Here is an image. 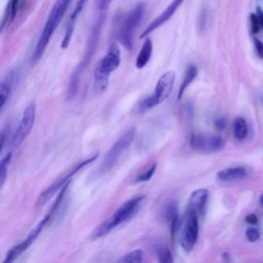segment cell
<instances>
[{"mask_svg": "<svg viewBox=\"0 0 263 263\" xmlns=\"http://www.w3.org/2000/svg\"><path fill=\"white\" fill-rule=\"evenodd\" d=\"M145 196H136L126 200L123 204L118 208L111 217L102 222L91 233V238L97 239L108 234L112 229L116 228L118 225L126 222L133 218L137 212L140 210Z\"/></svg>", "mask_w": 263, "mask_h": 263, "instance_id": "obj_1", "label": "cell"}, {"mask_svg": "<svg viewBox=\"0 0 263 263\" xmlns=\"http://www.w3.org/2000/svg\"><path fill=\"white\" fill-rule=\"evenodd\" d=\"M120 62H121L120 48L117 45V43L113 42L110 44L106 54L102 58V60L96 66V69L93 72V77H95L93 89L96 93H101L106 89L110 74L119 67Z\"/></svg>", "mask_w": 263, "mask_h": 263, "instance_id": "obj_2", "label": "cell"}, {"mask_svg": "<svg viewBox=\"0 0 263 263\" xmlns=\"http://www.w3.org/2000/svg\"><path fill=\"white\" fill-rule=\"evenodd\" d=\"M72 0H57L51 11L49 12V15L46 20V23L44 25V28L42 30V33L38 39L37 45L35 47L34 53H33V60L37 61L44 52L51 36L53 35L57 27L59 26L60 22L62 21L63 16L65 15V12L67 8L69 7V4Z\"/></svg>", "mask_w": 263, "mask_h": 263, "instance_id": "obj_3", "label": "cell"}, {"mask_svg": "<svg viewBox=\"0 0 263 263\" xmlns=\"http://www.w3.org/2000/svg\"><path fill=\"white\" fill-rule=\"evenodd\" d=\"M145 13V5L143 3L137 4L130 11L124 14L117 28V39L128 50L133 49L135 33L140 25Z\"/></svg>", "mask_w": 263, "mask_h": 263, "instance_id": "obj_4", "label": "cell"}, {"mask_svg": "<svg viewBox=\"0 0 263 263\" xmlns=\"http://www.w3.org/2000/svg\"><path fill=\"white\" fill-rule=\"evenodd\" d=\"M136 136V128L135 127H129L126 129L123 135L119 137V139L111 146V148L108 150L106 155L103 158V161L99 168L96 172L97 177H101L108 173L118 161L120 156L126 149L130 146L132 142L134 141Z\"/></svg>", "mask_w": 263, "mask_h": 263, "instance_id": "obj_5", "label": "cell"}, {"mask_svg": "<svg viewBox=\"0 0 263 263\" xmlns=\"http://www.w3.org/2000/svg\"><path fill=\"white\" fill-rule=\"evenodd\" d=\"M199 218L196 213L186 209L179 227V241L185 252H190L198 239Z\"/></svg>", "mask_w": 263, "mask_h": 263, "instance_id": "obj_6", "label": "cell"}, {"mask_svg": "<svg viewBox=\"0 0 263 263\" xmlns=\"http://www.w3.org/2000/svg\"><path fill=\"white\" fill-rule=\"evenodd\" d=\"M174 83H175V73L173 71H166L165 73H163L159 77L153 93L148 98L144 99L140 103V109L142 111H146L164 102L170 97L173 90Z\"/></svg>", "mask_w": 263, "mask_h": 263, "instance_id": "obj_7", "label": "cell"}, {"mask_svg": "<svg viewBox=\"0 0 263 263\" xmlns=\"http://www.w3.org/2000/svg\"><path fill=\"white\" fill-rule=\"evenodd\" d=\"M98 157V154H95L87 159H84L78 163H76L74 166H72L69 171H67L63 176H61L59 179H57L50 186H48L41 194L38 196L37 199V205H43L45 204L57 192H60L66 185H68L72 179V177L77 174L81 168L86 166L87 164L91 163L93 160H96Z\"/></svg>", "mask_w": 263, "mask_h": 263, "instance_id": "obj_8", "label": "cell"}, {"mask_svg": "<svg viewBox=\"0 0 263 263\" xmlns=\"http://www.w3.org/2000/svg\"><path fill=\"white\" fill-rule=\"evenodd\" d=\"M36 118V106L34 103H30L24 110L21 121L17 125L16 130L11 137L10 147L16 148L30 134L32 130Z\"/></svg>", "mask_w": 263, "mask_h": 263, "instance_id": "obj_9", "label": "cell"}, {"mask_svg": "<svg viewBox=\"0 0 263 263\" xmlns=\"http://www.w3.org/2000/svg\"><path fill=\"white\" fill-rule=\"evenodd\" d=\"M191 147L201 153H214L222 150L225 141L222 137L214 134H194L190 138Z\"/></svg>", "mask_w": 263, "mask_h": 263, "instance_id": "obj_10", "label": "cell"}, {"mask_svg": "<svg viewBox=\"0 0 263 263\" xmlns=\"http://www.w3.org/2000/svg\"><path fill=\"white\" fill-rule=\"evenodd\" d=\"M50 221L49 217L46 215L31 231L30 233L27 235V237L25 238L24 241H22L20 245L14 246L13 248H11L8 253L6 254L5 259L3 260L2 263H13L26 250L29 249V247L36 240V238L39 236V234L41 233V231L43 230V228L45 227V225Z\"/></svg>", "mask_w": 263, "mask_h": 263, "instance_id": "obj_11", "label": "cell"}, {"mask_svg": "<svg viewBox=\"0 0 263 263\" xmlns=\"http://www.w3.org/2000/svg\"><path fill=\"white\" fill-rule=\"evenodd\" d=\"M184 2V0H173L168 6L156 17L154 18L147 27L146 29L142 32L141 34V38H145L148 37V35L150 33H152L153 31H155L156 29H158L160 26H162L164 23H166L177 11V9L182 5V3Z\"/></svg>", "mask_w": 263, "mask_h": 263, "instance_id": "obj_12", "label": "cell"}, {"mask_svg": "<svg viewBox=\"0 0 263 263\" xmlns=\"http://www.w3.org/2000/svg\"><path fill=\"white\" fill-rule=\"evenodd\" d=\"M209 199V191L204 188L193 191L189 197L187 209L196 213L199 217L204 214L206 202Z\"/></svg>", "mask_w": 263, "mask_h": 263, "instance_id": "obj_13", "label": "cell"}, {"mask_svg": "<svg viewBox=\"0 0 263 263\" xmlns=\"http://www.w3.org/2000/svg\"><path fill=\"white\" fill-rule=\"evenodd\" d=\"M88 0H77L76 2V5L74 7V10L70 16V20L68 22V25H67V29H66V33H65V36L63 38V41H62V48H67L70 41H71V37H72V34H73V30H74V26H75V22H76V18L78 17L79 13L83 10L86 2Z\"/></svg>", "mask_w": 263, "mask_h": 263, "instance_id": "obj_14", "label": "cell"}, {"mask_svg": "<svg viewBox=\"0 0 263 263\" xmlns=\"http://www.w3.org/2000/svg\"><path fill=\"white\" fill-rule=\"evenodd\" d=\"M164 216L167 221V224L170 226V231H171V237L174 240L177 231L179 230L180 227V220H179V211H178V205L175 201H171L164 211Z\"/></svg>", "mask_w": 263, "mask_h": 263, "instance_id": "obj_15", "label": "cell"}, {"mask_svg": "<svg viewBox=\"0 0 263 263\" xmlns=\"http://www.w3.org/2000/svg\"><path fill=\"white\" fill-rule=\"evenodd\" d=\"M13 80H14V72L13 71L7 72L6 75L1 80V83H0V110H1V112L3 111V109L6 105V102L11 93Z\"/></svg>", "mask_w": 263, "mask_h": 263, "instance_id": "obj_16", "label": "cell"}, {"mask_svg": "<svg viewBox=\"0 0 263 263\" xmlns=\"http://www.w3.org/2000/svg\"><path fill=\"white\" fill-rule=\"evenodd\" d=\"M247 176V170L242 166H232L220 171L217 174L218 180L222 182H233L241 180Z\"/></svg>", "mask_w": 263, "mask_h": 263, "instance_id": "obj_17", "label": "cell"}, {"mask_svg": "<svg viewBox=\"0 0 263 263\" xmlns=\"http://www.w3.org/2000/svg\"><path fill=\"white\" fill-rule=\"evenodd\" d=\"M152 49H153L152 41L150 38H147L143 43L142 48L140 49L136 59V67L138 69H142L147 65V63L149 62L152 55Z\"/></svg>", "mask_w": 263, "mask_h": 263, "instance_id": "obj_18", "label": "cell"}, {"mask_svg": "<svg viewBox=\"0 0 263 263\" xmlns=\"http://www.w3.org/2000/svg\"><path fill=\"white\" fill-rule=\"evenodd\" d=\"M197 73H198L197 68L194 65H190V66L187 67V69L185 71V74H184V77H183V81H182V83L180 85V88H179V91H178V100H180L182 98L186 88L191 84V82L197 76Z\"/></svg>", "mask_w": 263, "mask_h": 263, "instance_id": "obj_19", "label": "cell"}, {"mask_svg": "<svg viewBox=\"0 0 263 263\" xmlns=\"http://www.w3.org/2000/svg\"><path fill=\"white\" fill-rule=\"evenodd\" d=\"M21 0H10L7 4L6 7V11L4 13V17L2 21V25H1V29L3 30L6 24H9L13 21L14 16L16 15V12L18 10V6H20Z\"/></svg>", "mask_w": 263, "mask_h": 263, "instance_id": "obj_20", "label": "cell"}, {"mask_svg": "<svg viewBox=\"0 0 263 263\" xmlns=\"http://www.w3.org/2000/svg\"><path fill=\"white\" fill-rule=\"evenodd\" d=\"M248 124L247 121L241 118V117H237L234 122H233V136L236 140L241 141L243 139H246V137L248 136Z\"/></svg>", "mask_w": 263, "mask_h": 263, "instance_id": "obj_21", "label": "cell"}, {"mask_svg": "<svg viewBox=\"0 0 263 263\" xmlns=\"http://www.w3.org/2000/svg\"><path fill=\"white\" fill-rule=\"evenodd\" d=\"M156 257L158 263H174L172 252L166 246H158L156 249Z\"/></svg>", "mask_w": 263, "mask_h": 263, "instance_id": "obj_22", "label": "cell"}, {"mask_svg": "<svg viewBox=\"0 0 263 263\" xmlns=\"http://www.w3.org/2000/svg\"><path fill=\"white\" fill-rule=\"evenodd\" d=\"M11 157H12V153H11V151H9L1 158V161H0V183H1V187L3 186V184L5 182L8 166H9V163L11 161Z\"/></svg>", "mask_w": 263, "mask_h": 263, "instance_id": "obj_23", "label": "cell"}, {"mask_svg": "<svg viewBox=\"0 0 263 263\" xmlns=\"http://www.w3.org/2000/svg\"><path fill=\"white\" fill-rule=\"evenodd\" d=\"M143 259H144L143 251L135 250L123 257L122 263H143Z\"/></svg>", "mask_w": 263, "mask_h": 263, "instance_id": "obj_24", "label": "cell"}, {"mask_svg": "<svg viewBox=\"0 0 263 263\" xmlns=\"http://www.w3.org/2000/svg\"><path fill=\"white\" fill-rule=\"evenodd\" d=\"M156 167H157V164L156 163H153L149 168H147L145 172L141 173L140 175H138L136 177V179L134 180V183L137 184V183H142V182H147L149 181L152 176L154 175L155 171H156Z\"/></svg>", "mask_w": 263, "mask_h": 263, "instance_id": "obj_25", "label": "cell"}, {"mask_svg": "<svg viewBox=\"0 0 263 263\" xmlns=\"http://www.w3.org/2000/svg\"><path fill=\"white\" fill-rule=\"evenodd\" d=\"M246 237L249 241L255 242L260 237V232L257 228H248L246 231Z\"/></svg>", "mask_w": 263, "mask_h": 263, "instance_id": "obj_26", "label": "cell"}, {"mask_svg": "<svg viewBox=\"0 0 263 263\" xmlns=\"http://www.w3.org/2000/svg\"><path fill=\"white\" fill-rule=\"evenodd\" d=\"M250 23H251V31L252 33L256 34L258 33L261 29V26H260V23L258 21V17L256 15V13H251L250 14Z\"/></svg>", "mask_w": 263, "mask_h": 263, "instance_id": "obj_27", "label": "cell"}, {"mask_svg": "<svg viewBox=\"0 0 263 263\" xmlns=\"http://www.w3.org/2000/svg\"><path fill=\"white\" fill-rule=\"evenodd\" d=\"M254 44H255V48H256V50H257L258 55H259L261 59H263V42L260 41L259 39L255 38V39H254Z\"/></svg>", "mask_w": 263, "mask_h": 263, "instance_id": "obj_28", "label": "cell"}, {"mask_svg": "<svg viewBox=\"0 0 263 263\" xmlns=\"http://www.w3.org/2000/svg\"><path fill=\"white\" fill-rule=\"evenodd\" d=\"M246 222L252 225H256L258 223V217L256 214H249L246 216Z\"/></svg>", "mask_w": 263, "mask_h": 263, "instance_id": "obj_29", "label": "cell"}, {"mask_svg": "<svg viewBox=\"0 0 263 263\" xmlns=\"http://www.w3.org/2000/svg\"><path fill=\"white\" fill-rule=\"evenodd\" d=\"M257 17H258V21L260 23V26H261V29L263 30V10L260 8V7H257V13H256Z\"/></svg>", "mask_w": 263, "mask_h": 263, "instance_id": "obj_30", "label": "cell"}, {"mask_svg": "<svg viewBox=\"0 0 263 263\" xmlns=\"http://www.w3.org/2000/svg\"><path fill=\"white\" fill-rule=\"evenodd\" d=\"M216 125H217V127H218V128L223 129V128H224V126H225V122H224V120H223V119H218V120L216 121Z\"/></svg>", "mask_w": 263, "mask_h": 263, "instance_id": "obj_31", "label": "cell"}, {"mask_svg": "<svg viewBox=\"0 0 263 263\" xmlns=\"http://www.w3.org/2000/svg\"><path fill=\"white\" fill-rule=\"evenodd\" d=\"M260 203H261V205L263 206V194H262L261 197H260Z\"/></svg>", "mask_w": 263, "mask_h": 263, "instance_id": "obj_32", "label": "cell"}]
</instances>
